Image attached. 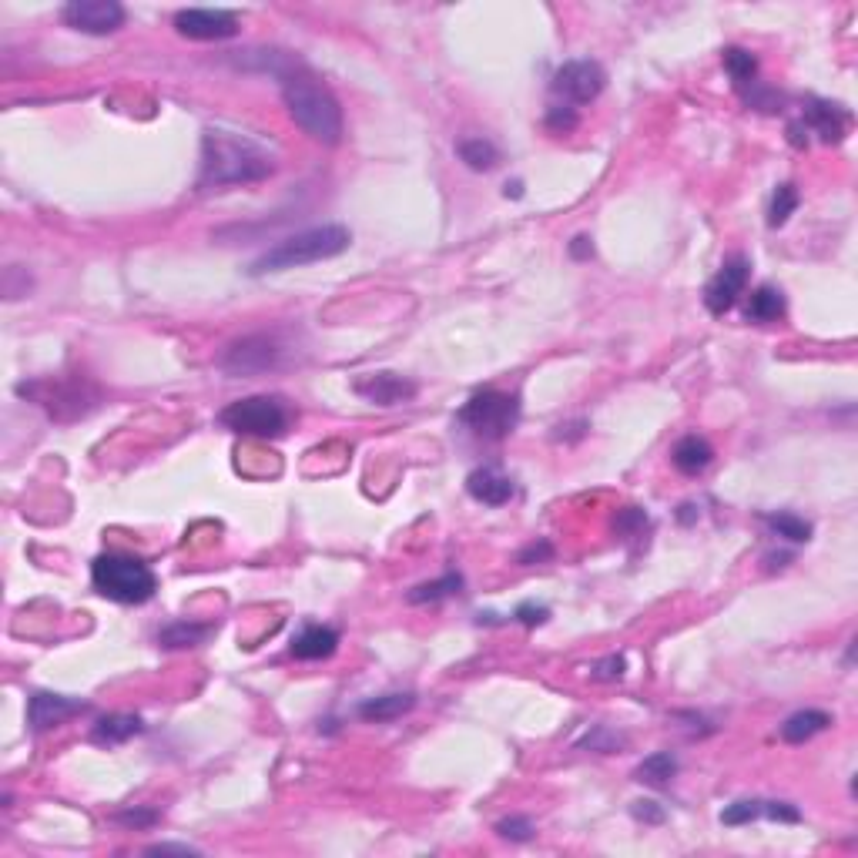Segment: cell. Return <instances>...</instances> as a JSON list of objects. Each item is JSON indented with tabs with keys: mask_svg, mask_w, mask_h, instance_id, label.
I'll list each match as a JSON object with an SVG mask.
<instances>
[{
	"mask_svg": "<svg viewBox=\"0 0 858 858\" xmlns=\"http://www.w3.org/2000/svg\"><path fill=\"white\" fill-rule=\"evenodd\" d=\"M721 61H724V71L731 74L734 88H738L741 94H745L751 84H758V57L751 51H745V47H728Z\"/></svg>",
	"mask_w": 858,
	"mask_h": 858,
	"instance_id": "obj_23",
	"label": "cell"
},
{
	"mask_svg": "<svg viewBox=\"0 0 858 858\" xmlns=\"http://www.w3.org/2000/svg\"><path fill=\"white\" fill-rule=\"evenodd\" d=\"M456 419L483 440H507L520 423V399L500 389H480L466 399Z\"/></svg>",
	"mask_w": 858,
	"mask_h": 858,
	"instance_id": "obj_5",
	"label": "cell"
},
{
	"mask_svg": "<svg viewBox=\"0 0 858 858\" xmlns=\"http://www.w3.org/2000/svg\"><path fill=\"white\" fill-rule=\"evenodd\" d=\"M745 316H748V322H758V326H765V322H778L781 316H785V292L775 289V285H758V289L748 295Z\"/></svg>",
	"mask_w": 858,
	"mask_h": 858,
	"instance_id": "obj_22",
	"label": "cell"
},
{
	"mask_svg": "<svg viewBox=\"0 0 858 858\" xmlns=\"http://www.w3.org/2000/svg\"><path fill=\"white\" fill-rule=\"evenodd\" d=\"M533 832H537V828H533L527 815H510V818H503V822H497V835L510 838V842H527V838H533Z\"/></svg>",
	"mask_w": 858,
	"mask_h": 858,
	"instance_id": "obj_32",
	"label": "cell"
},
{
	"mask_svg": "<svg viewBox=\"0 0 858 858\" xmlns=\"http://www.w3.org/2000/svg\"><path fill=\"white\" fill-rule=\"evenodd\" d=\"M550 557H554V547H550L547 540H540V543H530V547H523V550H520L517 564L530 567V564H537V560H550Z\"/></svg>",
	"mask_w": 858,
	"mask_h": 858,
	"instance_id": "obj_39",
	"label": "cell"
},
{
	"mask_svg": "<svg viewBox=\"0 0 858 858\" xmlns=\"http://www.w3.org/2000/svg\"><path fill=\"white\" fill-rule=\"evenodd\" d=\"M798 202H802V198H798V188L791 185V181H785V185H778V188H775V195H771L768 225H771V228H781V225H785L788 218L795 215Z\"/></svg>",
	"mask_w": 858,
	"mask_h": 858,
	"instance_id": "obj_29",
	"label": "cell"
},
{
	"mask_svg": "<svg viewBox=\"0 0 858 858\" xmlns=\"http://www.w3.org/2000/svg\"><path fill=\"white\" fill-rule=\"evenodd\" d=\"M125 7L118 0H71L61 7V21L74 27L81 34H114L118 27H125Z\"/></svg>",
	"mask_w": 858,
	"mask_h": 858,
	"instance_id": "obj_9",
	"label": "cell"
},
{
	"mask_svg": "<svg viewBox=\"0 0 858 858\" xmlns=\"http://www.w3.org/2000/svg\"><path fill=\"white\" fill-rule=\"evenodd\" d=\"M463 590V577L460 574H443L440 580H433V584H419L409 590V604H436V600H446L453 594H460Z\"/></svg>",
	"mask_w": 858,
	"mask_h": 858,
	"instance_id": "obj_26",
	"label": "cell"
},
{
	"mask_svg": "<svg viewBox=\"0 0 858 858\" xmlns=\"http://www.w3.org/2000/svg\"><path fill=\"white\" fill-rule=\"evenodd\" d=\"M674 775H678V758L671 755V751H654V755H647L641 765H637L634 778L644 781V785H654L661 788L667 785Z\"/></svg>",
	"mask_w": 858,
	"mask_h": 858,
	"instance_id": "obj_24",
	"label": "cell"
},
{
	"mask_svg": "<svg viewBox=\"0 0 858 858\" xmlns=\"http://www.w3.org/2000/svg\"><path fill=\"white\" fill-rule=\"evenodd\" d=\"M175 31L188 41H225L238 34V17L222 7H185L175 14Z\"/></svg>",
	"mask_w": 858,
	"mask_h": 858,
	"instance_id": "obj_11",
	"label": "cell"
},
{
	"mask_svg": "<svg viewBox=\"0 0 858 858\" xmlns=\"http://www.w3.org/2000/svg\"><path fill=\"white\" fill-rule=\"evenodd\" d=\"M627 671V657L624 654H610L604 661H597L590 667V678L594 681H621Z\"/></svg>",
	"mask_w": 858,
	"mask_h": 858,
	"instance_id": "obj_33",
	"label": "cell"
},
{
	"mask_svg": "<svg viewBox=\"0 0 858 858\" xmlns=\"http://www.w3.org/2000/svg\"><path fill=\"white\" fill-rule=\"evenodd\" d=\"M81 711H88V701L68 698V694L37 691V694H31V701H27V724H31L34 731H47V728H57V724H64Z\"/></svg>",
	"mask_w": 858,
	"mask_h": 858,
	"instance_id": "obj_14",
	"label": "cell"
},
{
	"mask_svg": "<svg viewBox=\"0 0 858 858\" xmlns=\"http://www.w3.org/2000/svg\"><path fill=\"white\" fill-rule=\"evenodd\" d=\"M285 356V346L269 332H255V336H242L218 356V366L228 376H262L269 369H279Z\"/></svg>",
	"mask_w": 858,
	"mask_h": 858,
	"instance_id": "obj_7",
	"label": "cell"
},
{
	"mask_svg": "<svg viewBox=\"0 0 858 858\" xmlns=\"http://www.w3.org/2000/svg\"><path fill=\"white\" fill-rule=\"evenodd\" d=\"M352 245V232L346 225H319V228H305L299 235L282 238L279 245H272L262 259H255L252 275H265V272H285V269H299V265H312V262H326L336 259Z\"/></svg>",
	"mask_w": 858,
	"mask_h": 858,
	"instance_id": "obj_3",
	"label": "cell"
},
{
	"mask_svg": "<svg viewBox=\"0 0 858 858\" xmlns=\"http://www.w3.org/2000/svg\"><path fill=\"white\" fill-rule=\"evenodd\" d=\"M275 171L272 155L252 138L232 135V131L208 128L202 138V175L198 188H225L262 181Z\"/></svg>",
	"mask_w": 858,
	"mask_h": 858,
	"instance_id": "obj_2",
	"label": "cell"
},
{
	"mask_svg": "<svg viewBox=\"0 0 858 858\" xmlns=\"http://www.w3.org/2000/svg\"><path fill=\"white\" fill-rule=\"evenodd\" d=\"M416 708V694L409 691H393V694H379V698H369L359 704V718L362 721H376V724H386V721H396L403 718L406 711Z\"/></svg>",
	"mask_w": 858,
	"mask_h": 858,
	"instance_id": "obj_18",
	"label": "cell"
},
{
	"mask_svg": "<svg viewBox=\"0 0 858 858\" xmlns=\"http://www.w3.org/2000/svg\"><path fill=\"white\" fill-rule=\"evenodd\" d=\"M765 523L778 533V537H785L791 543H808V540H812V523L802 520V517H795V513H768Z\"/></svg>",
	"mask_w": 858,
	"mask_h": 858,
	"instance_id": "obj_28",
	"label": "cell"
},
{
	"mask_svg": "<svg viewBox=\"0 0 858 858\" xmlns=\"http://www.w3.org/2000/svg\"><path fill=\"white\" fill-rule=\"evenodd\" d=\"M456 155H460L463 165L473 171H490V168H497V161H500L497 145L486 138H463L460 145H456Z\"/></svg>",
	"mask_w": 858,
	"mask_h": 858,
	"instance_id": "obj_25",
	"label": "cell"
},
{
	"mask_svg": "<svg viewBox=\"0 0 858 858\" xmlns=\"http://www.w3.org/2000/svg\"><path fill=\"white\" fill-rule=\"evenodd\" d=\"M245 68L265 71L279 81L282 101L289 108L292 121L299 125L305 135L319 145H339L342 141V108L332 98V91L312 74L299 57L285 51H249L242 57Z\"/></svg>",
	"mask_w": 858,
	"mask_h": 858,
	"instance_id": "obj_1",
	"label": "cell"
},
{
	"mask_svg": "<svg viewBox=\"0 0 858 858\" xmlns=\"http://www.w3.org/2000/svg\"><path fill=\"white\" fill-rule=\"evenodd\" d=\"M671 460H674V466H678L684 476H698V473H704V470L711 466L714 446L704 440V436H694V433H691V436H684V440L674 443Z\"/></svg>",
	"mask_w": 858,
	"mask_h": 858,
	"instance_id": "obj_19",
	"label": "cell"
},
{
	"mask_svg": "<svg viewBox=\"0 0 858 858\" xmlns=\"http://www.w3.org/2000/svg\"><path fill=\"white\" fill-rule=\"evenodd\" d=\"M222 426L238 436H255V440H279L292 423L289 406L279 396H249L222 409Z\"/></svg>",
	"mask_w": 858,
	"mask_h": 858,
	"instance_id": "obj_6",
	"label": "cell"
},
{
	"mask_svg": "<svg viewBox=\"0 0 858 858\" xmlns=\"http://www.w3.org/2000/svg\"><path fill=\"white\" fill-rule=\"evenodd\" d=\"M758 818H765V802H761V798H741V802H734L721 812V822L731 825V828L758 822Z\"/></svg>",
	"mask_w": 858,
	"mask_h": 858,
	"instance_id": "obj_31",
	"label": "cell"
},
{
	"mask_svg": "<svg viewBox=\"0 0 858 858\" xmlns=\"http://www.w3.org/2000/svg\"><path fill=\"white\" fill-rule=\"evenodd\" d=\"M828 724H832V714L828 711H818V708L795 711L785 724H781V741H788V745H805V741H812L815 734H822Z\"/></svg>",
	"mask_w": 858,
	"mask_h": 858,
	"instance_id": "obj_20",
	"label": "cell"
},
{
	"mask_svg": "<svg viewBox=\"0 0 858 858\" xmlns=\"http://www.w3.org/2000/svg\"><path fill=\"white\" fill-rule=\"evenodd\" d=\"M141 731H145V724H141L138 714H108V718H101L94 724L91 738L104 748H114V745H125V741H131Z\"/></svg>",
	"mask_w": 858,
	"mask_h": 858,
	"instance_id": "obj_21",
	"label": "cell"
},
{
	"mask_svg": "<svg viewBox=\"0 0 858 858\" xmlns=\"http://www.w3.org/2000/svg\"><path fill=\"white\" fill-rule=\"evenodd\" d=\"M513 617H517L523 627H540V624H547L550 610L543 607V604H520L517 614H513Z\"/></svg>",
	"mask_w": 858,
	"mask_h": 858,
	"instance_id": "obj_37",
	"label": "cell"
},
{
	"mask_svg": "<svg viewBox=\"0 0 858 858\" xmlns=\"http://www.w3.org/2000/svg\"><path fill=\"white\" fill-rule=\"evenodd\" d=\"M805 125V131H815L825 145H838L848 135V125H852V114H848L842 104L822 101V98H808L805 101V114L798 118Z\"/></svg>",
	"mask_w": 858,
	"mask_h": 858,
	"instance_id": "obj_15",
	"label": "cell"
},
{
	"mask_svg": "<svg viewBox=\"0 0 858 858\" xmlns=\"http://www.w3.org/2000/svg\"><path fill=\"white\" fill-rule=\"evenodd\" d=\"M631 815L637 818V822H644V825H661L664 822V808L657 802H634Z\"/></svg>",
	"mask_w": 858,
	"mask_h": 858,
	"instance_id": "obj_38",
	"label": "cell"
},
{
	"mask_svg": "<svg viewBox=\"0 0 858 858\" xmlns=\"http://www.w3.org/2000/svg\"><path fill=\"white\" fill-rule=\"evenodd\" d=\"M503 195H507V198H520V195H523V185H520V181H507Z\"/></svg>",
	"mask_w": 858,
	"mask_h": 858,
	"instance_id": "obj_43",
	"label": "cell"
},
{
	"mask_svg": "<svg viewBox=\"0 0 858 858\" xmlns=\"http://www.w3.org/2000/svg\"><path fill=\"white\" fill-rule=\"evenodd\" d=\"M336 651H339L336 627L309 624V627H302L292 641V657H299V661H322V657H332Z\"/></svg>",
	"mask_w": 858,
	"mask_h": 858,
	"instance_id": "obj_17",
	"label": "cell"
},
{
	"mask_svg": "<svg viewBox=\"0 0 858 858\" xmlns=\"http://www.w3.org/2000/svg\"><path fill=\"white\" fill-rule=\"evenodd\" d=\"M151 855H165V852H178V855H198V848H192V845H175V842H161V845H151L148 848Z\"/></svg>",
	"mask_w": 858,
	"mask_h": 858,
	"instance_id": "obj_42",
	"label": "cell"
},
{
	"mask_svg": "<svg viewBox=\"0 0 858 858\" xmlns=\"http://www.w3.org/2000/svg\"><path fill=\"white\" fill-rule=\"evenodd\" d=\"M584 433H587V419H577V423L557 426V433H554V436H557V440H564V436H567V440H580V436H584Z\"/></svg>",
	"mask_w": 858,
	"mask_h": 858,
	"instance_id": "obj_41",
	"label": "cell"
},
{
	"mask_svg": "<svg viewBox=\"0 0 858 858\" xmlns=\"http://www.w3.org/2000/svg\"><path fill=\"white\" fill-rule=\"evenodd\" d=\"M21 396H31L37 399L47 413L54 419H64V406H71L74 419L78 416H88L94 406H98V393L84 383V379H71V383H31V386H17Z\"/></svg>",
	"mask_w": 858,
	"mask_h": 858,
	"instance_id": "obj_8",
	"label": "cell"
},
{
	"mask_svg": "<svg viewBox=\"0 0 858 858\" xmlns=\"http://www.w3.org/2000/svg\"><path fill=\"white\" fill-rule=\"evenodd\" d=\"M352 393L373 406H399V403H409V399L419 393V386L399 373H369L352 383Z\"/></svg>",
	"mask_w": 858,
	"mask_h": 858,
	"instance_id": "obj_13",
	"label": "cell"
},
{
	"mask_svg": "<svg viewBox=\"0 0 858 858\" xmlns=\"http://www.w3.org/2000/svg\"><path fill=\"white\" fill-rule=\"evenodd\" d=\"M91 584L114 604H148L158 590V577L145 560L131 554H101L91 564Z\"/></svg>",
	"mask_w": 858,
	"mask_h": 858,
	"instance_id": "obj_4",
	"label": "cell"
},
{
	"mask_svg": "<svg viewBox=\"0 0 858 858\" xmlns=\"http://www.w3.org/2000/svg\"><path fill=\"white\" fill-rule=\"evenodd\" d=\"M748 272H751V262L745 255H731V259L714 272V279L704 285V305H708L711 316H724V312L734 309V302L745 295Z\"/></svg>",
	"mask_w": 858,
	"mask_h": 858,
	"instance_id": "obj_12",
	"label": "cell"
},
{
	"mask_svg": "<svg viewBox=\"0 0 858 858\" xmlns=\"http://www.w3.org/2000/svg\"><path fill=\"white\" fill-rule=\"evenodd\" d=\"M466 493H470L476 503H483V507H503V503L513 500L517 486H513L510 476L500 473L497 466H480V470H473L466 476Z\"/></svg>",
	"mask_w": 858,
	"mask_h": 858,
	"instance_id": "obj_16",
	"label": "cell"
},
{
	"mask_svg": "<svg viewBox=\"0 0 858 858\" xmlns=\"http://www.w3.org/2000/svg\"><path fill=\"white\" fill-rule=\"evenodd\" d=\"M570 259H577V262L594 259V242H590V235H577L574 242H570Z\"/></svg>",
	"mask_w": 858,
	"mask_h": 858,
	"instance_id": "obj_40",
	"label": "cell"
},
{
	"mask_svg": "<svg viewBox=\"0 0 858 858\" xmlns=\"http://www.w3.org/2000/svg\"><path fill=\"white\" fill-rule=\"evenodd\" d=\"M624 745H627L624 734L610 731V728H604V724H597V728H590V731L584 734V738L577 741V748L600 751V755H610V751H617V748H624Z\"/></svg>",
	"mask_w": 858,
	"mask_h": 858,
	"instance_id": "obj_30",
	"label": "cell"
},
{
	"mask_svg": "<svg viewBox=\"0 0 858 858\" xmlns=\"http://www.w3.org/2000/svg\"><path fill=\"white\" fill-rule=\"evenodd\" d=\"M208 634H212V627H208V624L175 621V624H168L165 631L158 634V644H165V647H195V644H202Z\"/></svg>",
	"mask_w": 858,
	"mask_h": 858,
	"instance_id": "obj_27",
	"label": "cell"
},
{
	"mask_svg": "<svg viewBox=\"0 0 858 858\" xmlns=\"http://www.w3.org/2000/svg\"><path fill=\"white\" fill-rule=\"evenodd\" d=\"M647 527V513L641 507H627L617 513V533L621 537H634V533H641Z\"/></svg>",
	"mask_w": 858,
	"mask_h": 858,
	"instance_id": "obj_35",
	"label": "cell"
},
{
	"mask_svg": "<svg viewBox=\"0 0 858 858\" xmlns=\"http://www.w3.org/2000/svg\"><path fill=\"white\" fill-rule=\"evenodd\" d=\"M577 108H570V104H554V108L547 111V128L557 131V135H567V131L577 128Z\"/></svg>",
	"mask_w": 858,
	"mask_h": 858,
	"instance_id": "obj_34",
	"label": "cell"
},
{
	"mask_svg": "<svg viewBox=\"0 0 858 858\" xmlns=\"http://www.w3.org/2000/svg\"><path fill=\"white\" fill-rule=\"evenodd\" d=\"M114 822L128 825V828H151L158 822V812H155V808H128V812L114 815Z\"/></svg>",
	"mask_w": 858,
	"mask_h": 858,
	"instance_id": "obj_36",
	"label": "cell"
},
{
	"mask_svg": "<svg viewBox=\"0 0 858 858\" xmlns=\"http://www.w3.org/2000/svg\"><path fill=\"white\" fill-rule=\"evenodd\" d=\"M604 84L607 71L597 61H567L557 68L550 88H554L557 98H564V104H590L604 91Z\"/></svg>",
	"mask_w": 858,
	"mask_h": 858,
	"instance_id": "obj_10",
	"label": "cell"
}]
</instances>
